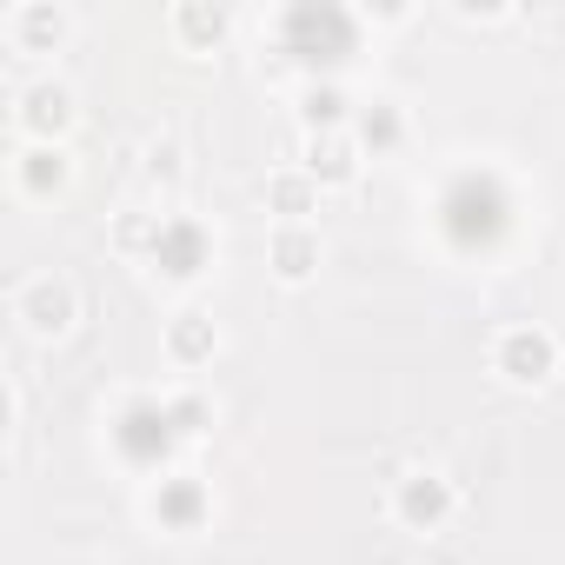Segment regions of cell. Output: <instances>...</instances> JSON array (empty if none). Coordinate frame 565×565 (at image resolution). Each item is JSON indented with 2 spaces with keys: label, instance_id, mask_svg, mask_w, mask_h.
<instances>
[{
  "label": "cell",
  "instance_id": "obj_1",
  "mask_svg": "<svg viewBox=\"0 0 565 565\" xmlns=\"http://www.w3.org/2000/svg\"><path fill=\"white\" fill-rule=\"evenodd\" d=\"M14 320H21L34 340H61V333H74V320H81V294H74V279H67V273H34V279H21V294H14Z\"/></svg>",
  "mask_w": 565,
  "mask_h": 565
},
{
  "label": "cell",
  "instance_id": "obj_2",
  "mask_svg": "<svg viewBox=\"0 0 565 565\" xmlns=\"http://www.w3.org/2000/svg\"><path fill=\"white\" fill-rule=\"evenodd\" d=\"M492 366H499V380H512V386H545V380L558 373V340H552L545 327H505V333L492 340Z\"/></svg>",
  "mask_w": 565,
  "mask_h": 565
},
{
  "label": "cell",
  "instance_id": "obj_3",
  "mask_svg": "<svg viewBox=\"0 0 565 565\" xmlns=\"http://www.w3.org/2000/svg\"><path fill=\"white\" fill-rule=\"evenodd\" d=\"M393 519L413 525V532H439V525L452 519V479H439V472H406V479L393 486Z\"/></svg>",
  "mask_w": 565,
  "mask_h": 565
},
{
  "label": "cell",
  "instance_id": "obj_4",
  "mask_svg": "<svg viewBox=\"0 0 565 565\" xmlns=\"http://www.w3.org/2000/svg\"><path fill=\"white\" fill-rule=\"evenodd\" d=\"M14 120L34 134V147H54V140L74 127V94H67L61 81H34V87H21V107H14Z\"/></svg>",
  "mask_w": 565,
  "mask_h": 565
},
{
  "label": "cell",
  "instance_id": "obj_5",
  "mask_svg": "<svg viewBox=\"0 0 565 565\" xmlns=\"http://www.w3.org/2000/svg\"><path fill=\"white\" fill-rule=\"evenodd\" d=\"M266 213H279L287 226H307V213H320V180H313L307 167L266 173Z\"/></svg>",
  "mask_w": 565,
  "mask_h": 565
},
{
  "label": "cell",
  "instance_id": "obj_6",
  "mask_svg": "<svg viewBox=\"0 0 565 565\" xmlns=\"http://www.w3.org/2000/svg\"><path fill=\"white\" fill-rule=\"evenodd\" d=\"M167 353H173V366H206V360L220 353V327H213V313H200V307L173 313V320H167Z\"/></svg>",
  "mask_w": 565,
  "mask_h": 565
},
{
  "label": "cell",
  "instance_id": "obj_7",
  "mask_svg": "<svg viewBox=\"0 0 565 565\" xmlns=\"http://www.w3.org/2000/svg\"><path fill=\"white\" fill-rule=\"evenodd\" d=\"M300 167H307L320 186H353V180H360V147H353L347 134H313Z\"/></svg>",
  "mask_w": 565,
  "mask_h": 565
},
{
  "label": "cell",
  "instance_id": "obj_8",
  "mask_svg": "<svg viewBox=\"0 0 565 565\" xmlns=\"http://www.w3.org/2000/svg\"><path fill=\"white\" fill-rule=\"evenodd\" d=\"M180 433H173V413L167 406H153V399H140V406H127V419H120V446L134 452V459H153V452H167Z\"/></svg>",
  "mask_w": 565,
  "mask_h": 565
},
{
  "label": "cell",
  "instance_id": "obj_9",
  "mask_svg": "<svg viewBox=\"0 0 565 565\" xmlns=\"http://www.w3.org/2000/svg\"><path fill=\"white\" fill-rule=\"evenodd\" d=\"M8 34H14V47H21V54H47V47H61L67 14L54 8V0H28V8H14V14H8Z\"/></svg>",
  "mask_w": 565,
  "mask_h": 565
},
{
  "label": "cell",
  "instance_id": "obj_10",
  "mask_svg": "<svg viewBox=\"0 0 565 565\" xmlns=\"http://www.w3.org/2000/svg\"><path fill=\"white\" fill-rule=\"evenodd\" d=\"M313 266H320V233L313 226H279L273 233V273L287 279V287L313 279Z\"/></svg>",
  "mask_w": 565,
  "mask_h": 565
},
{
  "label": "cell",
  "instance_id": "obj_11",
  "mask_svg": "<svg viewBox=\"0 0 565 565\" xmlns=\"http://www.w3.org/2000/svg\"><path fill=\"white\" fill-rule=\"evenodd\" d=\"M173 279H193L200 273V259H206V239H200V226H186V220H167V233H160V253H153Z\"/></svg>",
  "mask_w": 565,
  "mask_h": 565
},
{
  "label": "cell",
  "instance_id": "obj_12",
  "mask_svg": "<svg viewBox=\"0 0 565 565\" xmlns=\"http://www.w3.org/2000/svg\"><path fill=\"white\" fill-rule=\"evenodd\" d=\"M200 512H206L200 479H160V492H153V519L160 525H193Z\"/></svg>",
  "mask_w": 565,
  "mask_h": 565
},
{
  "label": "cell",
  "instance_id": "obj_13",
  "mask_svg": "<svg viewBox=\"0 0 565 565\" xmlns=\"http://www.w3.org/2000/svg\"><path fill=\"white\" fill-rule=\"evenodd\" d=\"M173 34L186 47H213L226 34V8H213V0H180V8H173Z\"/></svg>",
  "mask_w": 565,
  "mask_h": 565
},
{
  "label": "cell",
  "instance_id": "obj_14",
  "mask_svg": "<svg viewBox=\"0 0 565 565\" xmlns=\"http://www.w3.org/2000/svg\"><path fill=\"white\" fill-rule=\"evenodd\" d=\"M21 186H28V193L67 186V153H61V147H28V153H21Z\"/></svg>",
  "mask_w": 565,
  "mask_h": 565
},
{
  "label": "cell",
  "instance_id": "obj_15",
  "mask_svg": "<svg viewBox=\"0 0 565 565\" xmlns=\"http://www.w3.org/2000/svg\"><path fill=\"white\" fill-rule=\"evenodd\" d=\"M160 233H167L160 213H120L114 220V253H160Z\"/></svg>",
  "mask_w": 565,
  "mask_h": 565
},
{
  "label": "cell",
  "instance_id": "obj_16",
  "mask_svg": "<svg viewBox=\"0 0 565 565\" xmlns=\"http://www.w3.org/2000/svg\"><path fill=\"white\" fill-rule=\"evenodd\" d=\"M300 114H307V127H313V134H340V120L353 114V100H347L340 87H307Z\"/></svg>",
  "mask_w": 565,
  "mask_h": 565
},
{
  "label": "cell",
  "instance_id": "obj_17",
  "mask_svg": "<svg viewBox=\"0 0 565 565\" xmlns=\"http://www.w3.org/2000/svg\"><path fill=\"white\" fill-rule=\"evenodd\" d=\"M399 134H406V120H399V107H393V100L360 107V140H366V147H399Z\"/></svg>",
  "mask_w": 565,
  "mask_h": 565
},
{
  "label": "cell",
  "instance_id": "obj_18",
  "mask_svg": "<svg viewBox=\"0 0 565 565\" xmlns=\"http://www.w3.org/2000/svg\"><path fill=\"white\" fill-rule=\"evenodd\" d=\"M180 173H186V153H180V140H173V134L147 140V180H153V186H180Z\"/></svg>",
  "mask_w": 565,
  "mask_h": 565
},
{
  "label": "cell",
  "instance_id": "obj_19",
  "mask_svg": "<svg viewBox=\"0 0 565 565\" xmlns=\"http://www.w3.org/2000/svg\"><path fill=\"white\" fill-rule=\"evenodd\" d=\"M167 413H173V433H180V439H193V433H206V419H213L200 393H180V399H167Z\"/></svg>",
  "mask_w": 565,
  "mask_h": 565
}]
</instances>
